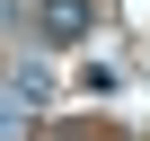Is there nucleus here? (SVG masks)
<instances>
[{"label":"nucleus","instance_id":"1","mask_svg":"<svg viewBox=\"0 0 150 141\" xmlns=\"http://www.w3.org/2000/svg\"><path fill=\"white\" fill-rule=\"evenodd\" d=\"M35 27H44L53 44H80V35L97 27V0H44V9H35Z\"/></svg>","mask_w":150,"mask_h":141}]
</instances>
